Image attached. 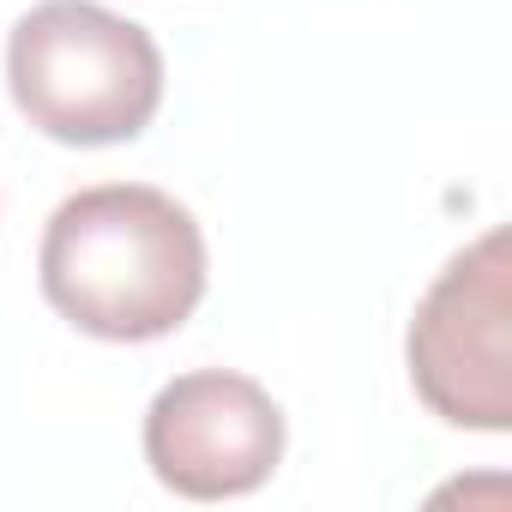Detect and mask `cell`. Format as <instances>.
Masks as SVG:
<instances>
[{
  "instance_id": "6da1fadb",
  "label": "cell",
  "mask_w": 512,
  "mask_h": 512,
  "mask_svg": "<svg viewBox=\"0 0 512 512\" xmlns=\"http://www.w3.org/2000/svg\"><path fill=\"white\" fill-rule=\"evenodd\" d=\"M49 308L103 344H151L205 296V235L181 199L145 181H103L55 205L37 253Z\"/></svg>"
},
{
  "instance_id": "7a4b0ae2",
  "label": "cell",
  "mask_w": 512,
  "mask_h": 512,
  "mask_svg": "<svg viewBox=\"0 0 512 512\" xmlns=\"http://www.w3.org/2000/svg\"><path fill=\"white\" fill-rule=\"evenodd\" d=\"M19 115L61 145H127L163 103V49L97 0H43L7 37Z\"/></svg>"
},
{
  "instance_id": "3957f363",
  "label": "cell",
  "mask_w": 512,
  "mask_h": 512,
  "mask_svg": "<svg viewBox=\"0 0 512 512\" xmlns=\"http://www.w3.org/2000/svg\"><path fill=\"white\" fill-rule=\"evenodd\" d=\"M410 386L416 398L476 434L512 428V260L506 229H488L464 253H452L446 272L416 302L410 338Z\"/></svg>"
},
{
  "instance_id": "277c9868",
  "label": "cell",
  "mask_w": 512,
  "mask_h": 512,
  "mask_svg": "<svg viewBox=\"0 0 512 512\" xmlns=\"http://www.w3.org/2000/svg\"><path fill=\"white\" fill-rule=\"evenodd\" d=\"M145 464L187 500H235L284 464L278 398L229 368L175 374L145 410Z\"/></svg>"
}]
</instances>
